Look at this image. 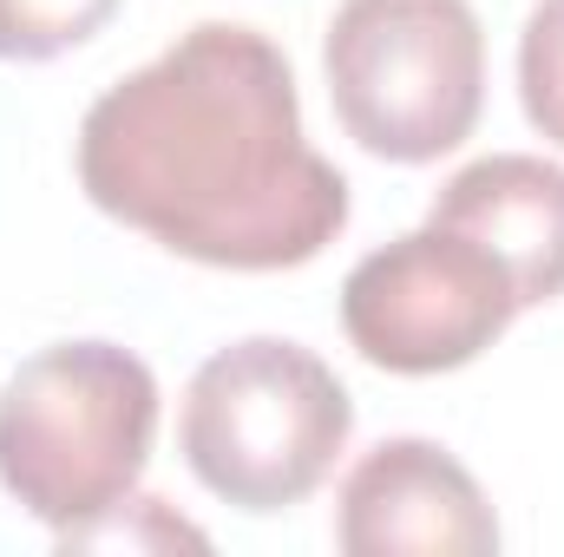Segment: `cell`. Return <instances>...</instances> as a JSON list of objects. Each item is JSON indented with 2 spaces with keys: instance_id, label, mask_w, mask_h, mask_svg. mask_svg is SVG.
Instances as JSON below:
<instances>
[{
  "instance_id": "cell-1",
  "label": "cell",
  "mask_w": 564,
  "mask_h": 557,
  "mask_svg": "<svg viewBox=\"0 0 564 557\" xmlns=\"http://www.w3.org/2000/svg\"><path fill=\"white\" fill-rule=\"evenodd\" d=\"M79 184L210 270H295L348 230V177L302 139L282 46L237 20L191 26L86 112Z\"/></svg>"
},
{
  "instance_id": "cell-2",
  "label": "cell",
  "mask_w": 564,
  "mask_h": 557,
  "mask_svg": "<svg viewBox=\"0 0 564 557\" xmlns=\"http://www.w3.org/2000/svg\"><path fill=\"white\" fill-rule=\"evenodd\" d=\"M158 433V381L132 348L53 341L0 387V485L53 532L119 512Z\"/></svg>"
},
{
  "instance_id": "cell-3",
  "label": "cell",
  "mask_w": 564,
  "mask_h": 557,
  "mask_svg": "<svg viewBox=\"0 0 564 557\" xmlns=\"http://www.w3.org/2000/svg\"><path fill=\"white\" fill-rule=\"evenodd\" d=\"M355 433L348 387L295 341L250 335L210 354L184 394V466L237 512H282L308 499Z\"/></svg>"
},
{
  "instance_id": "cell-4",
  "label": "cell",
  "mask_w": 564,
  "mask_h": 557,
  "mask_svg": "<svg viewBox=\"0 0 564 557\" xmlns=\"http://www.w3.org/2000/svg\"><path fill=\"white\" fill-rule=\"evenodd\" d=\"M322 66L348 139L388 164H433L479 125L486 33L466 0H341Z\"/></svg>"
},
{
  "instance_id": "cell-5",
  "label": "cell",
  "mask_w": 564,
  "mask_h": 557,
  "mask_svg": "<svg viewBox=\"0 0 564 557\" xmlns=\"http://www.w3.org/2000/svg\"><path fill=\"white\" fill-rule=\"evenodd\" d=\"M512 315L519 288L506 263L486 243L440 223L394 237L341 282V328L388 374L466 368L512 328Z\"/></svg>"
},
{
  "instance_id": "cell-6",
  "label": "cell",
  "mask_w": 564,
  "mask_h": 557,
  "mask_svg": "<svg viewBox=\"0 0 564 557\" xmlns=\"http://www.w3.org/2000/svg\"><path fill=\"white\" fill-rule=\"evenodd\" d=\"M348 557H486L499 551V518L479 479L433 439H381L341 485Z\"/></svg>"
},
{
  "instance_id": "cell-7",
  "label": "cell",
  "mask_w": 564,
  "mask_h": 557,
  "mask_svg": "<svg viewBox=\"0 0 564 557\" xmlns=\"http://www.w3.org/2000/svg\"><path fill=\"white\" fill-rule=\"evenodd\" d=\"M426 223L486 243L519 288V308L564 295V164L492 151L433 197Z\"/></svg>"
},
{
  "instance_id": "cell-8",
  "label": "cell",
  "mask_w": 564,
  "mask_h": 557,
  "mask_svg": "<svg viewBox=\"0 0 564 557\" xmlns=\"http://www.w3.org/2000/svg\"><path fill=\"white\" fill-rule=\"evenodd\" d=\"M119 0H0V59H53L93 40Z\"/></svg>"
},
{
  "instance_id": "cell-9",
  "label": "cell",
  "mask_w": 564,
  "mask_h": 557,
  "mask_svg": "<svg viewBox=\"0 0 564 557\" xmlns=\"http://www.w3.org/2000/svg\"><path fill=\"white\" fill-rule=\"evenodd\" d=\"M519 99L525 119L564 144V0H539L519 33Z\"/></svg>"
}]
</instances>
